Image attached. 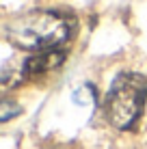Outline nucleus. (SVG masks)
<instances>
[{
    "instance_id": "obj_1",
    "label": "nucleus",
    "mask_w": 147,
    "mask_h": 149,
    "mask_svg": "<svg viewBox=\"0 0 147 149\" xmlns=\"http://www.w3.org/2000/svg\"><path fill=\"white\" fill-rule=\"evenodd\" d=\"M74 17L61 11L35 9L13 17L7 24V37L22 50L50 52L63 45L74 35Z\"/></svg>"
},
{
    "instance_id": "obj_2",
    "label": "nucleus",
    "mask_w": 147,
    "mask_h": 149,
    "mask_svg": "<svg viewBox=\"0 0 147 149\" xmlns=\"http://www.w3.org/2000/svg\"><path fill=\"white\" fill-rule=\"evenodd\" d=\"M147 97V78L134 71H123L113 80L104 100V112L110 125L128 130L139 121Z\"/></svg>"
},
{
    "instance_id": "obj_3",
    "label": "nucleus",
    "mask_w": 147,
    "mask_h": 149,
    "mask_svg": "<svg viewBox=\"0 0 147 149\" xmlns=\"http://www.w3.org/2000/svg\"><path fill=\"white\" fill-rule=\"evenodd\" d=\"M65 61L63 50H50V52H37L35 56H30L26 63L20 69L22 78H35V76H43L50 74L52 69L61 67V63Z\"/></svg>"
},
{
    "instance_id": "obj_4",
    "label": "nucleus",
    "mask_w": 147,
    "mask_h": 149,
    "mask_svg": "<svg viewBox=\"0 0 147 149\" xmlns=\"http://www.w3.org/2000/svg\"><path fill=\"white\" fill-rule=\"evenodd\" d=\"M20 112H22V108H20L15 102H11V100H2V97H0V123L13 119V117H17Z\"/></svg>"
}]
</instances>
